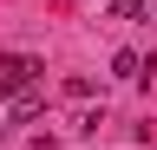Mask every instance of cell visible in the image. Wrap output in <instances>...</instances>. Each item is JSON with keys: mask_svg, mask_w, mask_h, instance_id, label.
<instances>
[{"mask_svg": "<svg viewBox=\"0 0 157 150\" xmlns=\"http://www.w3.org/2000/svg\"><path fill=\"white\" fill-rule=\"evenodd\" d=\"M39 72H46V65H39L33 52H7V59H0V98H7V91H20V85H33Z\"/></svg>", "mask_w": 157, "mask_h": 150, "instance_id": "cell-1", "label": "cell"}, {"mask_svg": "<svg viewBox=\"0 0 157 150\" xmlns=\"http://www.w3.org/2000/svg\"><path fill=\"white\" fill-rule=\"evenodd\" d=\"M7 118H39V91H33V85L7 91Z\"/></svg>", "mask_w": 157, "mask_h": 150, "instance_id": "cell-2", "label": "cell"}, {"mask_svg": "<svg viewBox=\"0 0 157 150\" xmlns=\"http://www.w3.org/2000/svg\"><path fill=\"white\" fill-rule=\"evenodd\" d=\"M111 72H118V79H137V72H144V52H131V46L111 52Z\"/></svg>", "mask_w": 157, "mask_h": 150, "instance_id": "cell-3", "label": "cell"}, {"mask_svg": "<svg viewBox=\"0 0 157 150\" xmlns=\"http://www.w3.org/2000/svg\"><path fill=\"white\" fill-rule=\"evenodd\" d=\"M151 0H111V20H144Z\"/></svg>", "mask_w": 157, "mask_h": 150, "instance_id": "cell-4", "label": "cell"}, {"mask_svg": "<svg viewBox=\"0 0 157 150\" xmlns=\"http://www.w3.org/2000/svg\"><path fill=\"white\" fill-rule=\"evenodd\" d=\"M151 13H157V0H151Z\"/></svg>", "mask_w": 157, "mask_h": 150, "instance_id": "cell-5", "label": "cell"}]
</instances>
